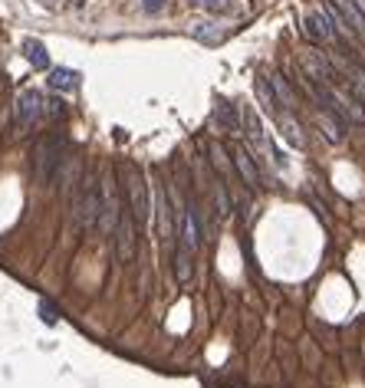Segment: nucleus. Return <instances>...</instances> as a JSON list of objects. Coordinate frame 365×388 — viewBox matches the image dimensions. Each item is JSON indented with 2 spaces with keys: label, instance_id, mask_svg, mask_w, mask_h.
Here are the masks:
<instances>
[{
  "label": "nucleus",
  "instance_id": "f257e3e1",
  "mask_svg": "<svg viewBox=\"0 0 365 388\" xmlns=\"http://www.w3.org/2000/svg\"><path fill=\"white\" fill-rule=\"evenodd\" d=\"M73 221L79 230H92L99 224V178L96 174H83L73 194Z\"/></svg>",
  "mask_w": 365,
  "mask_h": 388
},
{
  "label": "nucleus",
  "instance_id": "dca6fc26",
  "mask_svg": "<svg viewBox=\"0 0 365 388\" xmlns=\"http://www.w3.org/2000/svg\"><path fill=\"white\" fill-rule=\"evenodd\" d=\"M270 89H273V96L280 99V106L283 109H296V96H293V89L287 86L283 76H273V79H270Z\"/></svg>",
  "mask_w": 365,
  "mask_h": 388
},
{
  "label": "nucleus",
  "instance_id": "39448f33",
  "mask_svg": "<svg viewBox=\"0 0 365 388\" xmlns=\"http://www.w3.org/2000/svg\"><path fill=\"white\" fill-rule=\"evenodd\" d=\"M112 237H116V254L122 263H132L135 260V244H139V237H135V217H132L129 205H122V214H118V224L116 230H112Z\"/></svg>",
  "mask_w": 365,
  "mask_h": 388
},
{
  "label": "nucleus",
  "instance_id": "a211bd4d",
  "mask_svg": "<svg viewBox=\"0 0 365 388\" xmlns=\"http://www.w3.org/2000/svg\"><path fill=\"white\" fill-rule=\"evenodd\" d=\"M280 125H283V132H287V139H290L293 145H303V129H300V122H290L287 116H280Z\"/></svg>",
  "mask_w": 365,
  "mask_h": 388
},
{
  "label": "nucleus",
  "instance_id": "f8f14e48",
  "mask_svg": "<svg viewBox=\"0 0 365 388\" xmlns=\"http://www.w3.org/2000/svg\"><path fill=\"white\" fill-rule=\"evenodd\" d=\"M50 86H53L56 92H73V89L79 86V73H76V69H63V66H60V69H53V73H50Z\"/></svg>",
  "mask_w": 365,
  "mask_h": 388
},
{
  "label": "nucleus",
  "instance_id": "2eb2a0df",
  "mask_svg": "<svg viewBox=\"0 0 365 388\" xmlns=\"http://www.w3.org/2000/svg\"><path fill=\"white\" fill-rule=\"evenodd\" d=\"M214 122H217V125H221V129H227V132H234V129H237L234 106H230L227 99H221V96L214 99Z\"/></svg>",
  "mask_w": 365,
  "mask_h": 388
},
{
  "label": "nucleus",
  "instance_id": "ddd939ff",
  "mask_svg": "<svg viewBox=\"0 0 365 388\" xmlns=\"http://www.w3.org/2000/svg\"><path fill=\"white\" fill-rule=\"evenodd\" d=\"M191 36L194 40H201V43L207 46H217L221 40H224V30H217V23H191Z\"/></svg>",
  "mask_w": 365,
  "mask_h": 388
},
{
  "label": "nucleus",
  "instance_id": "9d476101",
  "mask_svg": "<svg viewBox=\"0 0 365 388\" xmlns=\"http://www.w3.org/2000/svg\"><path fill=\"white\" fill-rule=\"evenodd\" d=\"M303 63H306V69H310L312 83H319V86H333L336 73H333V66H329V60H326L322 53H306V56H303Z\"/></svg>",
  "mask_w": 365,
  "mask_h": 388
},
{
  "label": "nucleus",
  "instance_id": "6e6552de",
  "mask_svg": "<svg viewBox=\"0 0 365 388\" xmlns=\"http://www.w3.org/2000/svg\"><path fill=\"white\" fill-rule=\"evenodd\" d=\"M178 237H181L178 247H184L188 254H194L198 244H201V224H198V207L194 205H188V211L181 214V230H178Z\"/></svg>",
  "mask_w": 365,
  "mask_h": 388
},
{
  "label": "nucleus",
  "instance_id": "7ed1b4c3",
  "mask_svg": "<svg viewBox=\"0 0 365 388\" xmlns=\"http://www.w3.org/2000/svg\"><path fill=\"white\" fill-rule=\"evenodd\" d=\"M122 178H125V194H129V211L135 217V224L145 227L151 217V201H149V184H145V174H142L139 165H125L122 168Z\"/></svg>",
  "mask_w": 365,
  "mask_h": 388
},
{
  "label": "nucleus",
  "instance_id": "4be33fe9",
  "mask_svg": "<svg viewBox=\"0 0 365 388\" xmlns=\"http://www.w3.org/2000/svg\"><path fill=\"white\" fill-rule=\"evenodd\" d=\"M352 89L365 99V73H362V69H355V73H352Z\"/></svg>",
  "mask_w": 365,
  "mask_h": 388
},
{
  "label": "nucleus",
  "instance_id": "f03ea898",
  "mask_svg": "<svg viewBox=\"0 0 365 388\" xmlns=\"http://www.w3.org/2000/svg\"><path fill=\"white\" fill-rule=\"evenodd\" d=\"M63 151H66L63 135H46V139H40L36 151H33V174H36L40 184H50L56 178L60 165H63Z\"/></svg>",
  "mask_w": 365,
  "mask_h": 388
},
{
  "label": "nucleus",
  "instance_id": "9b49d317",
  "mask_svg": "<svg viewBox=\"0 0 365 388\" xmlns=\"http://www.w3.org/2000/svg\"><path fill=\"white\" fill-rule=\"evenodd\" d=\"M306 33H310L312 40H322V43H329L336 36V27L329 23V13L326 11H312L306 17Z\"/></svg>",
  "mask_w": 365,
  "mask_h": 388
},
{
  "label": "nucleus",
  "instance_id": "20e7f679",
  "mask_svg": "<svg viewBox=\"0 0 365 388\" xmlns=\"http://www.w3.org/2000/svg\"><path fill=\"white\" fill-rule=\"evenodd\" d=\"M118 214H122V198H118V188L112 178H102L99 181V230L102 234H112L118 224Z\"/></svg>",
  "mask_w": 365,
  "mask_h": 388
},
{
  "label": "nucleus",
  "instance_id": "aec40b11",
  "mask_svg": "<svg viewBox=\"0 0 365 388\" xmlns=\"http://www.w3.org/2000/svg\"><path fill=\"white\" fill-rule=\"evenodd\" d=\"M194 7H201V11H211V13H221L230 7V0H191Z\"/></svg>",
  "mask_w": 365,
  "mask_h": 388
},
{
  "label": "nucleus",
  "instance_id": "f3484780",
  "mask_svg": "<svg viewBox=\"0 0 365 388\" xmlns=\"http://www.w3.org/2000/svg\"><path fill=\"white\" fill-rule=\"evenodd\" d=\"M257 96H260V102H263V109H267V112H273V116H277V96H273V89L267 86V76H257Z\"/></svg>",
  "mask_w": 365,
  "mask_h": 388
},
{
  "label": "nucleus",
  "instance_id": "5701e85b",
  "mask_svg": "<svg viewBox=\"0 0 365 388\" xmlns=\"http://www.w3.org/2000/svg\"><path fill=\"white\" fill-rule=\"evenodd\" d=\"M142 7H145V13H161L165 0H142Z\"/></svg>",
  "mask_w": 365,
  "mask_h": 388
},
{
  "label": "nucleus",
  "instance_id": "1a4fd4ad",
  "mask_svg": "<svg viewBox=\"0 0 365 388\" xmlns=\"http://www.w3.org/2000/svg\"><path fill=\"white\" fill-rule=\"evenodd\" d=\"M230 155H234V168H237V174L244 178V184H250V188H260V181H263V178H260L257 158H254V155H250L244 145H237Z\"/></svg>",
  "mask_w": 365,
  "mask_h": 388
},
{
  "label": "nucleus",
  "instance_id": "412c9836",
  "mask_svg": "<svg viewBox=\"0 0 365 388\" xmlns=\"http://www.w3.org/2000/svg\"><path fill=\"white\" fill-rule=\"evenodd\" d=\"M40 316H43V323H50V326H53L56 323V310H53V303H40Z\"/></svg>",
  "mask_w": 365,
  "mask_h": 388
},
{
  "label": "nucleus",
  "instance_id": "393cba45",
  "mask_svg": "<svg viewBox=\"0 0 365 388\" xmlns=\"http://www.w3.org/2000/svg\"><path fill=\"white\" fill-rule=\"evenodd\" d=\"M352 4H355V7H359V13H362V17H365V0H352Z\"/></svg>",
  "mask_w": 365,
  "mask_h": 388
},
{
  "label": "nucleus",
  "instance_id": "6ab92c4d",
  "mask_svg": "<svg viewBox=\"0 0 365 388\" xmlns=\"http://www.w3.org/2000/svg\"><path fill=\"white\" fill-rule=\"evenodd\" d=\"M322 125H326V139H329V141H343L339 122H333V116H329V112H322Z\"/></svg>",
  "mask_w": 365,
  "mask_h": 388
},
{
  "label": "nucleus",
  "instance_id": "4468645a",
  "mask_svg": "<svg viewBox=\"0 0 365 388\" xmlns=\"http://www.w3.org/2000/svg\"><path fill=\"white\" fill-rule=\"evenodd\" d=\"M23 53H27V60H30L36 69H46V66H50V53H46V46L40 43V40H33V36L23 40Z\"/></svg>",
  "mask_w": 365,
  "mask_h": 388
},
{
  "label": "nucleus",
  "instance_id": "b1692460",
  "mask_svg": "<svg viewBox=\"0 0 365 388\" xmlns=\"http://www.w3.org/2000/svg\"><path fill=\"white\" fill-rule=\"evenodd\" d=\"M43 7H63V0H40Z\"/></svg>",
  "mask_w": 365,
  "mask_h": 388
},
{
  "label": "nucleus",
  "instance_id": "423d86ee",
  "mask_svg": "<svg viewBox=\"0 0 365 388\" xmlns=\"http://www.w3.org/2000/svg\"><path fill=\"white\" fill-rule=\"evenodd\" d=\"M17 129L20 132H27V129H33L36 122L43 119V96L36 92V89H23L20 96H17Z\"/></svg>",
  "mask_w": 365,
  "mask_h": 388
},
{
  "label": "nucleus",
  "instance_id": "0eeeda50",
  "mask_svg": "<svg viewBox=\"0 0 365 388\" xmlns=\"http://www.w3.org/2000/svg\"><path fill=\"white\" fill-rule=\"evenodd\" d=\"M329 7H333V13L343 20V27L349 33H355V36H365V17L359 13V7H355L352 0H326Z\"/></svg>",
  "mask_w": 365,
  "mask_h": 388
}]
</instances>
